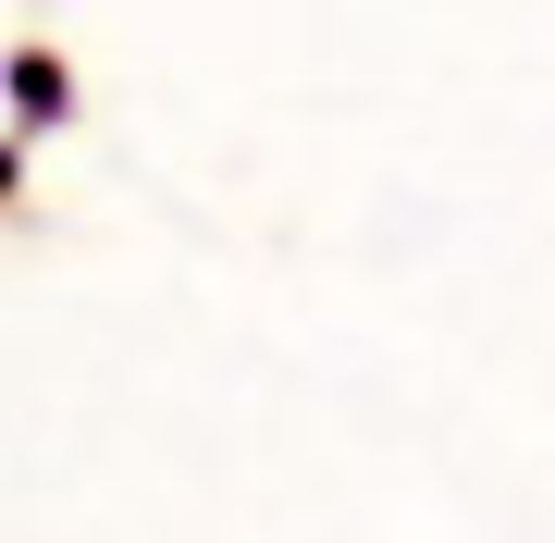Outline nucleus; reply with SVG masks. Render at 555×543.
I'll use <instances>...</instances> for the list:
<instances>
[{
  "mask_svg": "<svg viewBox=\"0 0 555 543\" xmlns=\"http://www.w3.org/2000/svg\"><path fill=\"white\" fill-rule=\"evenodd\" d=\"M62 112H75V62H62L50 38H25V50H13V148L50 137Z\"/></svg>",
  "mask_w": 555,
  "mask_h": 543,
  "instance_id": "1",
  "label": "nucleus"
}]
</instances>
